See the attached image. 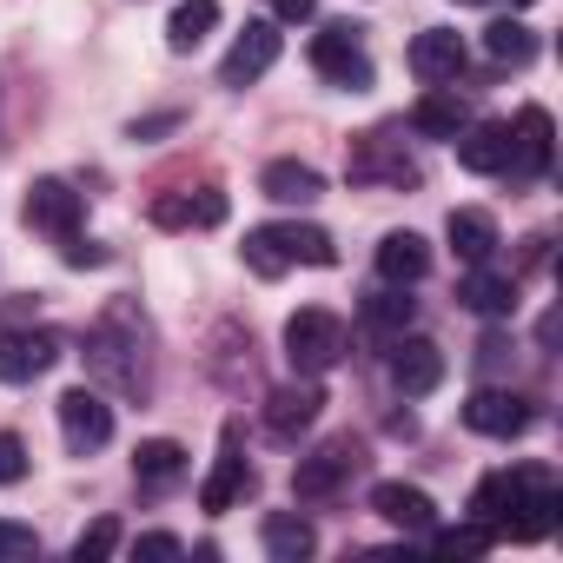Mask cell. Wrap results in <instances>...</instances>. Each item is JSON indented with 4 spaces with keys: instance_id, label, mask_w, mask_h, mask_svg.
<instances>
[{
    "instance_id": "obj_14",
    "label": "cell",
    "mask_w": 563,
    "mask_h": 563,
    "mask_svg": "<svg viewBox=\"0 0 563 563\" xmlns=\"http://www.w3.org/2000/svg\"><path fill=\"white\" fill-rule=\"evenodd\" d=\"M319 411H325V391H319V378L278 385V391L265 398V431H272V438H299V431H312V424H319Z\"/></svg>"
},
{
    "instance_id": "obj_16",
    "label": "cell",
    "mask_w": 563,
    "mask_h": 563,
    "mask_svg": "<svg viewBox=\"0 0 563 563\" xmlns=\"http://www.w3.org/2000/svg\"><path fill=\"white\" fill-rule=\"evenodd\" d=\"M245 490H252V464L239 457V424H225V438H219V464H212V477L199 484V510H232Z\"/></svg>"
},
{
    "instance_id": "obj_19",
    "label": "cell",
    "mask_w": 563,
    "mask_h": 563,
    "mask_svg": "<svg viewBox=\"0 0 563 563\" xmlns=\"http://www.w3.org/2000/svg\"><path fill=\"white\" fill-rule=\"evenodd\" d=\"M258 192H265L272 206H319V199H325V173L306 166V159H272V166L258 173Z\"/></svg>"
},
{
    "instance_id": "obj_36",
    "label": "cell",
    "mask_w": 563,
    "mask_h": 563,
    "mask_svg": "<svg viewBox=\"0 0 563 563\" xmlns=\"http://www.w3.org/2000/svg\"><path fill=\"white\" fill-rule=\"evenodd\" d=\"M153 225H166V232L192 225V199H153Z\"/></svg>"
},
{
    "instance_id": "obj_7",
    "label": "cell",
    "mask_w": 563,
    "mask_h": 563,
    "mask_svg": "<svg viewBox=\"0 0 563 563\" xmlns=\"http://www.w3.org/2000/svg\"><path fill=\"white\" fill-rule=\"evenodd\" d=\"M60 438H67V451L74 457H87V451H100L107 438H113V405L100 398V391H87V385H74V391H60Z\"/></svg>"
},
{
    "instance_id": "obj_24",
    "label": "cell",
    "mask_w": 563,
    "mask_h": 563,
    "mask_svg": "<svg viewBox=\"0 0 563 563\" xmlns=\"http://www.w3.org/2000/svg\"><path fill=\"white\" fill-rule=\"evenodd\" d=\"M424 272H431V245L418 232H385L378 239V278L385 286H418Z\"/></svg>"
},
{
    "instance_id": "obj_26",
    "label": "cell",
    "mask_w": 563,
    "mask_h": 563,
    "mask_svg": "<svg viewBox=\"0 0 563 563\" xmlns=\"http://www.w3.org/2000/svg\"><path fill=\"white\" fill-rule=\"evenodd\" d=\"M212 27H219V0H179L173 21H166V47L173 54H192Z\"/></svg>"
},
{
    "instance_id": "obj_38",
    "label": "cell",
    "mask_w": 563,
    "mask_h": 563,
    "mask_svg": "<svg viewBox=\"0 0 563 563\" xmlns=\"http://www.w3.org/2000/svg\"><path fill=\"white\" fill-rule=\"evenodd\" d=\"M510 358H517V345H510V339H504V332H490V339H484V345H477V365H484V372H504V365H510Z\"/></svg>"
},
{
    "instance_id": "obj_41",
    "label": "cell",
    "mask_w": 563,
    "mask_h": 563,
    "mask_svg": "<svg viewBox=\"0 0 563 563\" xmlns=\"http://www.w3.org/2000/svg\"><path fill=\"white\" fill-rule=\"evenodd\" d=\"M457 8H484V0H457Z\"/></svg>"
},
{
    "instance_id": "obj_8",
    "label": "cell",
    "mask_w": 563,
    "mask_h": 563,
    "mask_svg": "<svg viewBox=\"0 0 563 563\" xmlns=\"http://www.w3.org/2000/svg\"><path fill=\"white\" fill-rule=\"evenodd\" d=\"M385 372H391V385H398L405 398H431V391L444 385V352H438L431 339H418V332H398Z\"/></svg>"
},
{
    "instance_id": "obj_37",
    "label": "cell",
    "mask_w": 563,
    "mask_h": 563,
    "mask_svg": "<svg viewBox=\"0 0 563 563\" xmlns=\"http://www.w3.org/2000/svg\"><path fill=\"white\" fill-rule=\"evenodd\" d=\"M60 258H67V265H107V245H93V239L74 232V239H60Z\"/></svg>"
},
{
    "instance_id": "obj_11",
    "label": "cell",
    "mask_w": 563,
    "mask_h": 563,
    "mask_svg": "<svg viewBox=\"0 0 563 563\" xmlns=\"http://www.w3.org/2000/svg\"><path fill=\"white\" fill-rule=\"evenodd\" d=\"M464 424H471L477 438H497V444H510V438H523V431H530V398L484 385V391H471V398H464Z\"/></svg>"
},
{
    "instance_id": "obj_29",
    "label": "cell",
    "mask_w": 563,
    "mask_h": 563,
    "mask_svg": "<svg viewBox=\"0 0 563 563\" xmlns=\"http://www.w3.org/2000/svg\"><path fill=\"white\" fill-rule=\"evenodd\" d=\"M424 537H431V550H438V556H484V550L497 543V530H490V523H457V530H438V523H431Z\"/></svg>"
},
{
    "instance_id": "obj_33",
    "label": "cell",
    "mask_w": 563,
    "mask_h": 563,
    "mask_svg": "<svg viewBox=\"0 0 563 563\" xmlns=\"http://www.w3.org/2000/svg\"><path fill=\"white\" fill-rule=\"evenodd\" d=\"M133 556H153V563H173V556H186V543H179L173 530H146V537H133Z\"/></svg>"
},
{
    "instance_id": "obj_35",
    "label": "cell",
    "mask_w": 563,
    "mask_h": 563,
    "mask_svg": "<svg viewBox=\"0 0 563 563\" xmlns=\"http://www.w3.org/2000/svg\"><path fill=\"white\" fill-rule=\"evenodd\" d=\"M192 225H225V192H219V186H206V192L192 199Z\"/></svg>"
},
{
    "instance_id": "obj_18",
    "label": "cell",
    "mask_w": 563,
    "mask_h": 563,
    "mask_svg": "<svg viewBox=\"0 0 563 563\" xmlns=\"http://www.w3.org/2000/svg\"><path fill=\"white\" fill-rule=\"evenodd\" d=\"M457 299H464L477 319H510V312H517V278L497 272V265H464Z\"/></svg>"
},
{
    "instance_id": "obj_23",
    "label": "cell",
    "mask_w": 563,
    "mask_h": 563,
    "mask_svg": "<svg viewBox=\"0 0 563 563\" xmlns=\"http://www.w3.org/2000/svg\"><path fill=\"white\" fill-rule=\"evenodd\" d=\"M258 543H265L272 563H306V556L319 550V530H312L299 510H272V517L258 523Z\"/></svg>"
},
{
    "instance_id": "obj_31",
    "label": "cell",
    "mask_w": 563,
    "mask_h": 563,
    "mask_svg": "<svg viewBox=\"0 0 563 563\" xmlns=\"http://www.w3.org/2000/svg\"><path fill=\"white\" fill-rule=\"evenodd\" d=\"M113 550H120V523H113V517H100V523H87V530H80L74 563H100V556H113Z\"/></svg>"
},
{
    "instance_id": "obj_39",
    "label": "cell",
    "mask_w": 563,
    "mask_h": 563,
    "mask_svg": "<svg viewBox=\"0 0 563 563\" xmlns=\"http://www.w3.org/2000/svg\"><path fill=\"white\" fill-rule=\"evenodd\" d=\"M265 8H272V21H292V27H299V21L319 14V0H265Z\"/></svg>"
},
{
    "instance_id": "obj_4",
    "label": "cell",
    "mask_w": 563,
    "mask_h": 563,
    "mask_svg": "<svg viewBox=\"0 0 563 563\" xmlns=\"http://www.w3.org/2000/svg\"><path fill=\"white\" fill-rule=\"evenodd\" d=\"M358 186H418V159L405 153V140L391 133V126H378V133H365L358 146H352V166H345Z\"/></svg>"
},
{
    "instance_id": "obj_28",
    "label": "cell",
    "mask_w": 563,
    "mask_h": 563,
    "mask_svg": "<svg viewBox=\"0 0 563 563\" xmlns=\"http://www.w3.org/2000/svg\"><path fill=\"white\" fill-rule=\"evenodd\" d=\"M484 54L497 67H530L537 60V34L523 21H497V27H484Z\"/></svg>"
},
{
    "instance_id": "obj_27",
    "label": "cell",
    "mask_w": 563,
    "mask_h": 563,
    "mask_svg": "<svg viewBox=\"0 0 563 563\" xmlns=\"http://www.w3.org/2000/svg\"><path fill=\"white\" fill-rule=\"evenodd\" d=\"M133 477H140V484H179V477H186V451H179L173 438H146V444L133 451Z\"/></svg>"
},
{
    "instance_id": "obj_13",
    "label": "cell",
    "mask_w": 563,
    "mask_h": 563,
    "mask_svg": "<svg viewBox=\"0 0 563 563\" xmlns=\"http://www.w3.org/2000/svg\"><path fill=\"white\" fill-rule=\"evenodd\" d=\"M550 159H556V126H550L543 107H523L517 126H510V173L517 179H543Z\"/></svg>"
},
{
    "instance_id": "obj_40",
    "label": "cell",
    "mask_w": 563,
    "mask_h": 563,
    "mask_svg": "<svg viewBox=\"0 0 563 563\" xmlns=\"http://www.w3.org/2000/svg\"><path fill=\"white\" fill-rule=\"evenodd\" d=\"M173 126H179V113H153V120H133V140H159Z\"/></svg>"
},
{
    "instance_id": "obj_32",
    "label": "cell",
    "mask_w": 563,
    "mask_h": 563,
    "mask_svg": "<svg viewBox=\"0 0 563 563\" xmlns=\"http://www.w3.org/2000/svg\"><path fill=\"white\" fill-rule=\"evenodd\" d=\"M21 556H41V537H34V523L0 517V563H21Z\"/></svg>"
},
{
    "instance_id": "obj_30",
    "label": "cell",
    "mask_w": 563,
    "mask_h": 563,
    "mask_svg": "<svg viewBox=\"0 0 563 563\" xmlns=\"http://www.w3.org/2000/svg\"><path fill=\"white\" fill-rule=\"evenodd\" d=\"M411 312H418V306L405 299V286H391V292H372V299H365V325H372V332H391V339L411 325Z\"/></svg>"
},
{
    "instance_id": "obj_25",
    "label": "cell",
    "mask_w": 563,
    "mask_h": 563,
    "mask_svg": "<svg viewBox=\"0 0 563 563\" xmlns=\"http://www.w3.org/2000/svg\"><path fill=\"white\" fill-rule=\"evenodd\" d=\"M457 126H471V107L457 100V87H431L411 107V133H424V140H457Z\"/></svg>"
},
{
    "instance_id": "obj_2",
    "label": "cell",
    "mask_w": 563,
    "mask_h": 563,
    "mask_svg": "<svg viewBox=\"0 0 563 563\" xmlns=\"http://www.w3.org/2000/svg\"><path fill=\"white\" fill-rule=\"evenodd\" d=\"M245 265L258 278H278L286 265H339V245L325 225H252L245 232Z\"/></svg>"
},
{
    "instance_id": "obj_5",
    "label": "cell",
    "mask_w": 563,
    "mask_h": 563,
    "mask_svg": "<svg viewBox=\"0 0 563 563\" xmlns=\"http://www.w3.org/2000/svg\"><path fill=\"white\" fill-rule=\"evenodd\" d=\"M358 464H365V444H358V438H325L312 457H299V471H292V497H299V504H319V497H332Z\"/></svg>"
},
{
    "instance_id": "obj_22",
    "label": "cell",
    "mask_w": 563,
    "mask_h": 563,
    "mask_svg": "<svg viewBox=\"0 0 563 563\" xmlns=\"http://www.w3.org/2000/svg\"><path fill=\"white\" fill-rule=\"evenodd\" d=\"M444 239H451V252L464 258V265H490L497 258V219L490 212H477V206H457L451 219H444Z\"/></svg>"
},
{
    "instance_id": "obj_12",
    "label": "cell",
    "mask_w": 563,
    "mask_h": 563,
    "mask_svg": "<svg viewBox=\"0 0 563 563\" xmlns=\"http://www.w3.org/2000/svg\"><path fill=\"white\" fill-rule=\"evenodd\" d=\"M272 60H278V27L272 21H245V34L225 47V60H219V80L225 87H252L258 74H272Z\"/></svg>"
},
{
    "instance_id": "obj_34",
    "label": "cell",
    "mask_w": 563,
    "mask_h": 563,
    "mask_svg": "<svg viewBox=\"0 0 563 563\" xmlns=\"http://www.w3.org/2000/svg\"><path fill=\"white\" fill-rule=\"evenodd\" d=\"M27 477V444L14 431H0V484H21Z\"/></svg>"
},
{
    "instance_id": "obj_10",
    "label": "cell",
    "mask_w": 563,
    "mask_h": 563,
    "mask_svg": "<svg viewBox=\"0 0 563 563\" xmlns=\"http://www.w3.org/2000/svg\"><path fill=\"white\" fill-rule=\"evenodd\" d=\"M21 212H27V225H34V232H47V239H74V232H80V219H87V199H80L67 179H34Z\"/></svg>"
},
{
    "instance_id": "obj_9",
    "label": "cell",
    "mask_w": 563,
    "mask_h": 563,
    "mask_svg": "<svg viewBox=\"0 0 563 563\" xmlns=\"http://www.w3.org/2000/svg\"><path fill=\"white\" fill-rule=\"evenodd\" d=\"M54 358H60V339L41 325L0 332V385H34L41 372H54Z\"/></svg>"
},
{
    "instance_id": "obj_17",
    "label": "cell",
    "mask_w": 563,
    "mask_h": 563,
    "mask_svg": "<svg viewBox=\"0 0 563 563\" xmlns=\"http://www.w3.org/2000/svg\"><path fill=\"white\" fill-rule=\"evenodd\" d=\"M405 60H411V74H418L424 87H451V80L464 74V41H457L451 27H424Z\"/></svg>"
},
{
    "instance_id": "obj_15",
    "label": "cell",
    "mask_w": 563,
    "mask_h": 563,
    "mask_svg": "<svg viewBox=\"0 0 563 563\" xmlns=\"http://www.w3.org/2000/svg\"><path fill=\"white\" fill-rule=\"evenodd\" d=\"M457 166L477 173V179H497L510 173V126L504 120H477V126H457Z\"/></svg>"
},
{
    "instance_id": "obj_42",
    "label": "cell",
    "mask_w": 563,
    "mask_h": 563,
    "mask_svg": "<svg viewBox=\"0 0 563 563\" xmlns=\"http://www.w3.org/2000/svg\"><path fill=\"white\" fill-rule=\"evenodd\" d=\"M510 8H530V0H510Z\"/></svg>"
},
{
    "instance_id": "obj_20",
    "label": "cell",
    "mask_w": 563,
    "mask_h": 563,
    "mask_svg": "<svg viewBox=\"0 0 563 563\" xmlns=\"http://www.w3.org/2000/svg\"><path fill=\"white\" fill-rule=\"evenodd\" d=\"M530 477H537V464H523V471H490V477H477V490H471V517H477V523H490V530H504V517H510V510L523 504Z\"/></svg>"
},
{
    "instance_id": "obj_1",
    "label": "cell",
    "mask_w": 563,
    "mask_h": 563,
    "mask_svg": "<svg viewBox=\"0 0 563 563\" xmlns=\"http://www.w3.org/2000/svg\"><path fill=\"white\" fill-rule=\"evenodd\" d=\"M146 345H153V332H146L140 306H133V299H113V306L93 319V332H87V372H93L107 391H120V398H146V391H153V358H146Z\"/></svg>"
},
{
    "instance_id": "obj_3",
    "label": "cell",
    "mask_w": 563,
    "mask_h": 563,
    "mask_svg": "<svg viewBox=\"0 0 563 563\" xmlns=\"http://www.w3.org/2000/svg\"><path fill=\"white\" fill-rule=\"evenodd\" d=\"M345 352H352V332H345L339 312L306 306V312L286 319V358H292L299 378H325L332 365H345Z\"/></svg>"
},
{
    "instance_id": "obj_6",
    "label": "cell",
    "mask_w": 563,
    "mask_h": 563,
    "mask_svg": "<svg viewBox=\"0 0 563 563\" xmlns=\"http://www.w3.org/2000/svg\"><path fill=\"white\" fill-rule=\"evenodd\" d=\"M312 74L345 87V93H365L372 87V54L358 47V27H325L312 34Z\"/></svg>"
},
{
    "instance_id": "obj_21",
    "label": "cell",
    "mask_w": 563,
    "mask_h": 563,
    "mask_svg": "<svg viewBox=\"0 0 563 563\" xmlns=\"http://www.w3.org/2000/svg\"><path fill=\"white\" fill-rule=\"evenodd\" d=\"M372 510H378L391 530H411V537H424V530L438 523V504H431L418 484H398V477H391V484H372Z\"/></svg>"
}]
</instances>
